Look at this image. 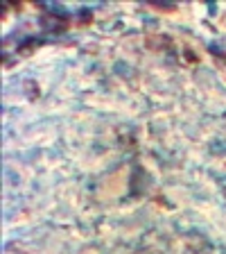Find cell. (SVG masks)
<instances>
[{
    "instance_id": "cell-4",
    "label": "cell",
    "mask_w": 226,
    "mask_h": 254,
    "mask_svg": "<svg viewBox=\"0 0 226 254\" xmlns=\"http://www.w3.org/2000/svg\"><path fill=\"white\" fill-rule=\"evenodd\" d=\"M154 9H163V12H174L176 5H165V2H149Z\"/></svg>"
},
{
    "instance_id": "cell-5",
    "label": "cell",
    "mask_w": 226,
    "mask_h": 254,
    "mask_svg": "<svg viewBox=\"0 0 226 254\" xmlns=\"http://www.w3.org/2000/svg\"><path fill=\"white\" fill-rule=\"evenodd\" d=\"M90 20H93V12H88V9H84V12H79V23H84V25H88Z\"/></svg>"
},
{
    "instance_id": "cell-6",
    "label": "cell",
    "mask_w": 226,
    "mask_h": 254,
    "mask_svg": "<svg viewBox=\"0 0 226 254\" xmlns=\"http://www.w3.org/2000/svg\"><path fill=\"white\" fill-rule=\"evenodd\" d=\"M186 59H188V61H192V64H194V61H199V57H197V52L190 50V48H186Z\"/></svg>"
},
{
    "instance_id": "cell-3",
    "label": "cell",
    "mask_w": 226,
    "mask_h": 254,
    "mask_svg": "<svg viewBox=\"0 0 226 254\" xmlns=\"http://www.w3.org/2000/svg\"><path fill=\"white\" fill-rule=\"evenodd\" d=\"M136 175H142V177H145V170H142L140 166H136V170H134V177H136ZM145 184H149V175L145 177ZM134 191H136V193H138V195H140V193H145V191H147V189H145V186H142L140 182H134Z\"/></svg>"
},
{
    "instance_id": "cell-1",
    "label": "cell",
    "mask_w": 226,
    "mask_h": 254,
    "mask_svg": "<svg viewBox=\"0 0 226 254\" xmlns=\"http://www.w3.org/2000/svg\"><path fill=\"white\" fill-rule=\"evenodd\" d=\"M41 25H43V30H50V32H61V30H66V23L64 19H54V16H43V20H41Z\"/></svg>"
},
{
    "instance_id": "cell-2",
    "label": "cell",
    "mask_w": 226,
    "mask_h": 254,
    "mask_svg": "<svg viewBox=\"0 0 226 254\" xmlns=\"http://www.w3.org/2000/svg\"><path fill=\"white\" fill-rule=\"evenodd\" d=\"M147 46L154 48V50H161V48L170 46V39H168V37H149V39H147Z\"/></svg>"
}]
</instances>
